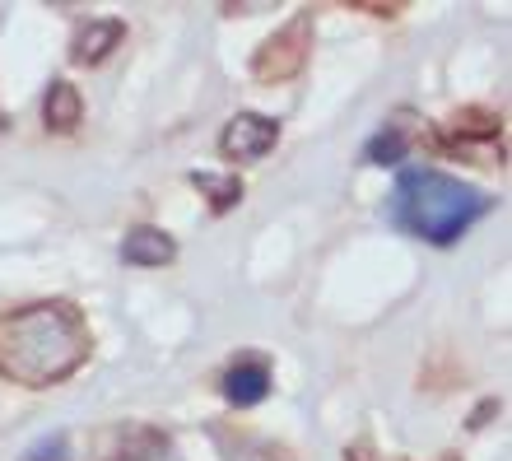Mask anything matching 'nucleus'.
Returning a JSON list of instances; mask_svg holds the SVG:
<instances>
[{"mask_svg": "<svg viewBox=\"0 0 512 461\" xmlns=\"http://www.w3.org/2000/svg\"><path fill=\"white\" fill-rule=\"evenodd\" d=\"M94 340L75 303H33L0 317V378L19 387L66 382L89 359Z\"/></svg>", "mask_w": 512, "mask_h": 461, "instance_id": "nucleus-1", "label": "nucleus"}, {"mask_svg": "<svg viewBox=\"0 0 512 461\" xmlns=\"http://www.w3.org/2000/svg\"><path fill=\"white\" fill-rule=\"evenodd\" d=\"M494 210V196L438 168H405L387 196V219L410 238L452 247Z\"/></svg>", "mask_w": 512, "mask_h": 461, "instance_id": "nucleus-2", "label": "nucleus"}, {"mask_svg": "<svg viewBox=\"0 0 512 461\" xmlns=\"http://www.w3.org/2000/svg\"><path fill=\"white\" fill-rule=\"evenodd\" d=\"M42 117H47V131H75V126L84 122V103H80V89L70 80H56L52 89H47V98H42Z\"/></svg>", "mask_w": 512, "mask_h": 461, "instance_id": "nucleus-7", "label": "nucleus"}, {"mask_svg": "<svg viewBox=\"0 0 512 461\" xmlns=\"http://www.w3.org/2000/svg\"><path fill=\"white\" fill-rule=\"evenodd\" d=\"M19 461H75V452H70L66 434H47V438H38V443H28Z\"/></svg>", "mask_w": 512, "mask_h": 461, "instance_id": "nucleus-11", "label": "nucleus"}, {"mask_svg": "<svg viewBox=\"0 0 512 461\" xmlns=\"http://www.w3.org/2000/svg\"><path fill=\"white\" fill-rule=\"evenodd\" d=\"M219 387H224V401H229L233 410H252L270 396V368L261 364V359H243V364H233L229 373H224Z\"/></svg>", "mask_w": 512, "mask_h": 461, "instance_id": "nucleus-5", "label": "nucleus"}, {"mask_svg": "<svg viewBox=\"0 0 512 461\" xmlns=\"http://www.w3.org/2000/svg\"><path fill=\"white\" fill-rule=\"evenodd\" d=\"M191 182L210 196V210L215 215H224V210H233V205L243 201V182L238 177H215V173H191Z\"/></svg>", "mask_w": 512, "mask_h": 461, "instance_id": "nucleus-10", "label": "nucleus"}, {"mask_svg": "<svg viewBox=\"0 0 512 461\" xmlns=\"http://www.w3.org/2000/svg\"><path fill=\"white\" fill-rule=\"evenodd\" d=\"M177 257V243L154 224H140V229L126 233L122 243V261L126 266H168Z\"/></svg>", "mask_w": 512, "mask_h": 461, "instance_id": "nucleus-6", "label": "nucleus"}, {"mask_svg": "<svg viewBox=\"0 0 512 461\" xmlns=\"http://www.w3.org/2000/svg\"><path fill=\"white\" fill-rule=\"evenodd\" d=\"M303 61H308V19H294L275 38L261 42L252 70H256V80H289V75L303 70Z\"/></svg>", "mask_w": 512, "mask_h": 461, "instance_id": "nucleus-3", "label": "nucleus"}, {"mask_svg": "<svg viewBox=\"0 0 512 461\" xmlns=\"http://www.w3.org/2000/svg\"><path fill=\"white\" fill-rule=\"evenodd\" d=\"M122 33L126 28L117 24V19H94V24L75 38V52L70 56H75L80 66H98V61H108L112 56V47H122Z\"/></svg>", "mask_w": 512, "mask_h": 461, "instance_id": "nucleus-8", "label": "nucleus"}, {"mask_svg": "<svg viewBox=\"0 0 512 461\" xmlns=\"http://www.w3.org/2000/svg\"><path fill=\"white\" fill-rule=\"evenodd\" d=\"M280 140V122L275 117H261V112H238L224 136H219V154L233 163H252V159H266Z\"/></svg>", "mask_w": 512, "mask_h": 461, "instance_id": "nucleus-4", "label": "nucleus"}, {"mask_svg": "<svg viewBox=\"0 0 512 461\" xmlns=\"http://www.w3.org/2000/svg\"><path fill=\"white\" fill-rule=\"evenodd\" d=\"M405 154H410V131H405L401 122H387L378 136L364 145V163H373V168H391V163H401Z\"/></svg>", "mask_w": 512, "mask_h": 461, "instance_id": "nucleus-9", "label": "nucleus"}]
</instances>
